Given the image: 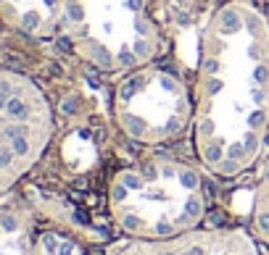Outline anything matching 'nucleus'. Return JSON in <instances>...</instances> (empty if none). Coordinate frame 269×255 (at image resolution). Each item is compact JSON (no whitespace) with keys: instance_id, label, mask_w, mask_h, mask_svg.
<instances>
[{"instance_id":"nucleus-10","label":"nucleus","mask_w":269,"mask_h":255,"mask_svg":"<svg viewBox=\"0 0 269 255\" xmlns=\"http://www.w3.org/2000/svg\"><path fill=\"white\" fill-rule=\"evenodd\" d=\"M0 3H3V0H0Z\"/></svg>"},{"instance_id":"nucleus-4","label":"nucleus","mask_w":269,"mask_h":255,"mask_svg":"<svg viewBox=\"0 0 269 255\" xmlns=\"http://www.w3.org/2000/svg\"><path fill=\"white\" fill-rule=\"evenodd\" d=\"M111 255H259V247L243 229H193L172 239H129Z\"/></svg>"},{"instance_id":"nucleus-9","label":"nucleus","mask_w":269,"mask_h":255,"mask_svg":"<svg viewBox=\"0 0 269 255\" xmlns=\"http://www.w3.org/2000/svg\"><path fill=\"white\" fill-rule=\"evenodd\" d=\"M264 3H269V0H264Z\"/></svg>"},{"instance_id":"nucleus-7","label":"nucleus","mask_w":269,"mask_h":255,"mask_svg":"<svg viewBox=\"0 0 269 255\" xmlns=\"http://www.w3.org/2000/svg\"><path fill=\"white\" fill-rule=\"evenodd\" d=\"M0 226H3L5 234H16L21 223H19V219H16V213H3V216H0Z\"/></svg>"},{"instance_id":"nucleus-5","label":"nucleus","mask_w":269,"mask_h":255,"mask_svg":"<svg viewBox=\"0 0 269 255\" xmlns=\"http://www.w3.org/2000/svg\"><path fill=\"white\" fill-rule=\"evenodd\" d=\"M251 229L259 242L269 247V132L256 163V187H253V208H251Z\"/></svg>"},{"instance_id":"nucleus-6","label":"nucleus","mask_w":269,"mask_h":255,"mask_svg":"<svg viewBox=\"0 0 269 255\" xmlns=\"http://www.w3.org/2000/svg\"><path fill=\"white\" fill-rule=\"evenodd\" d=\"M40 247H42V255H84L74 239L56 234V231H45L40 237Z\"/></svg>"},{"instance_id":"nucleus-3","label":"nucleus","mask_w":269,"mask_h":255,"mask_svg":"<svg viewBox=\"0 0 269 255\" xmlns=\"http://www.w3.org/2000/svg\"><path fill=\"white\" fill-rule=\"evenodd\" d=\"M114 119L140 145L174 142L193 127V92L164 66H137L116 87Z\"/></svg>"},{"instance_id":"nucleus-2","label":"nucleus","mask_w":269,"mask_h":255,"mask_svg":"<svg viewBox=\"0 0 269 255\" xmlns=\"http://www.w3.org/2000/svg\"><path fill=\"white\" fill-rule=\"evenodd\" d=\"M209 195L201 168L180 158L148 156L109 182V213L129 239H172L201 226Z\"/></svg>"},{"instance_id":"nucleus-1","label":"nucleus","mask_w":269,"mask_h":255,"mask_svg":"<svg viewBox=\"0 0 269 255\" xmlns=\"http://www.w3.org/2000/svg\"><path fill=\"white\" fill-rule=\"evenodd\" d=\"M190 92L201 166L222 179L256 166L269 132V19L253 3L232 0L209 16Z\"/></svg>"},{"instance_id":"nucleus-8","label":"nucleus","mask_w":269,"mask_h":255,"mask_svg":"<svg viewBox=\"0 0 269 255\" xmlns=\"http://www.w3.org/2000/svg\"><path fill=\"white\" fill-rule=\"evenodd\" d=\"M0 234H5V231H3V226H0Z\"/></svg>"}]
</instances>
